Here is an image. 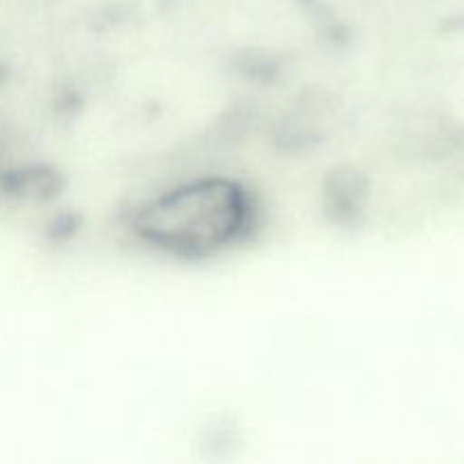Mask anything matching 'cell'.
I'll return each mask as SVG.
<instances>
[{"instance_id":"obj_1","label":"cell","mask_w":464,"mask_h":464,"mask_svg":"<svg viewBox=\"0 0 464 464\" xmlns=\"http://www.w3.org/2000/svg\"><path fill=\"white\" fill-rule=\"evenodd\" d=\"M249 193L227 177H198L161 190L134 213L136 238L157 252L199 258L227 249L247 231Z\"/></svg>"}]
</instances>
